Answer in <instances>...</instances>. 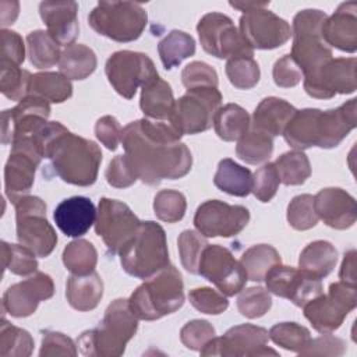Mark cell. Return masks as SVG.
Returning a JSON list of instances; mask_svg holds the SVG:
<instances>
[{"label":"cell","instance_id":"2e32d148","mask_svg":"<svg viewBox=\"0 0 357 357\" xmlns=\"http://www.w3.org/2000/svg\"><path fill=\"white\" fill-rule=\"evenodd\" d=\"M198 275L213 283L227 297L240 293L248 280L241 262L227 248L218 244H208L204 248L198 264Z\"/></svg>","mask_w":357,"mask_h":357},{"label":"cell","instance_id":"3957f363","mask_svg":"<svg viewBox=\"0 0 357 357\" xmlns=\"http://www.w3.org/2000/svg\"><path fill=\"white\" fill-rule=\"evenodd\" d=\"M138 318L132 314L128 300L117 298L109 304L99 325L79 335L77 346L84 356L117 357L135 335Z\"/></svg>","mask_w":357,"mask_h":357},{"label":"cell","instance_id":"680465c9","mask_svg":"<svg viewBox=\"0 0 357 357\" xmlns=\"http://www.w3.org/2000/svg\"><path fill=\"white\" fill-rule=\"evenodd\" d=\"M105 176L107 183L114 188H127L138 180L126 155L116 156L109 163Z\"/></svg>","mask_w":357,"mask_h":357},{"label":"cell","instance_id":"11a10c76","mask_svg":"<svg viewBox=\"0 0 357 357\" xmlns=\"http://www.w3.org/2000/svg\"><path fill=\"white\" fill-rule=\"evenodd\" d=\"M280 178L275 163H265L262 165L254 174H252V194L261 202H269L279 187Z\"/></svg>","mask_w":357,"mask_h":357},{"label":"cell","instance_id":"6da1fadb","mask_svg":"<svg viewBox=\"0 0 357 357\" xmlns=\"http://www.w3.org/2000/svg\"><path fill=\"white\" fill-rule=\"evenodd\" d=\"M181 135L169 121L141 119L127 124L121 132L126 156L137 176L148 185L184 177L192 156Z\"/></svg>","mask_w":357,"mask_h":357},{"label":"cell","instance_id":"30bf717a","mask_svg":"<svg viewBox=\"0 0 357 357\" xmlns=\"http://www.w3.org/2000/svg\"><path fill=\"white\" fill-rule=\"evenodd\" d=\"M202 49L218 59L252 57L254 49L247 43L231 18L222 13L205 14L197 25Z\"/></svg>","mask_w":357,"mask_h":357},{"label":"cell","instance_id":"603a6c76","mask_svg":"<svg viewBox=\"0 0 357 357\" xmlns=\"http://www.w3.org/2000/svg\"><path fill=\"white\" fill-rule=\"evenodd\" d=\"M314 208L318 219L336 230L351 227L357 219L356 199L339 187L322 188L314 197Z\"/></svg>","mask_w":357,"mask_h":357},{"label":"cell","instance_id":"94428289","mask_svg":"<svg viewBox=\"0 0 357 357\" xmlns=\"http://www.w3.org/2000/svg\"><path fill=\"white\" fill-rule=\"evenodd\" d=\"M1 61L0 64L21 66L25 59V46L22 38L8 29H1Z\"/></svg>","mask_w":357,"mask_h":357},{"label":"cell","instance_id":"ab89813d","mask_svg":"<svg viewBox=\"0 0 357 357\" xmlns=\"http://www.w3.org/2000/svg\"><path fill=\"white\" fill-rule=\"evenodd\" d=\"M273 152V137L250 128L238 141L236 155L245 163L258 165L269 159Z\"/></svg>","mask_w":357,"mask_h":357},{"label":"cell","instance_id":"ffe728a7","mask_svg":"<svg viewBox=\"0 0 357 357\" xmlns=\"http://www.w3.org/2000/svg\"><path fill=\"white\" fill-rule=\"evenodd\" d=\"M264 280L266 282L268 291L290 300L297 307H304L310 300L322 294L321 279L300 268L279 264L268 272Z\"/></svg>","mask_w":357,"mask_h":357},{"label":"cell","instance_id":"03108f58","mask_svg":"<svg viewBox=\"0 0 357 357\" xmlns=\"http://www.w3.org/2000/svg\"><path fill=\"white\" fill-rule=\"evenodd\" d=\"M18 10H20V4L18 1H6L3 0L0 3V20H1V26L3 29H6V26L14 24V21L18 17Z\"/></svg>","mask_w":357,"mask_h":357},{"label":"cell","instance_id":"7c38bea8","mask_svg":"<svg viewBox=\"0 0 357 357\" xmlns=\"http://www.w3.org/2000/svg\"><path fill=\"white\" fill-rule=\"evenodd\" d=\"M43 155L31 135L13 141L10 158L4 166V191L13 204L31 191Z\"/></svg>","mask_w":357,"mask_h":357},{"label":"cell","instance_id":"836d02e7","mask_svg":"<svg viewBox=\"0 0 357 357\" xmlns=\"http://www.w3.org/2000/svg\"><path fill=\"white\" fill-rule=\"evenodd\" d=\"M95 52L81 43H74L61 50L59 68L68 79H85L96 70Z\"/></svg>","mask_w":357,"mask_h":357},{"label":"cell","instance_id":"7dc6e473","mask_svg":"<svg viewBox=\"0 0 357 357\" xmlns=\"http://www.w3.org/2000/svg\"><path fill=\"white\" fill-rule=\"evenodd\" d=\"M225 70L230 84L237 89L254 88L261 77L259 66L252 57H238L227 60Z\"/></svg>","mask_w":357,"mask_h":357},{"label":"cell","instance_id":"7bdbcfd3","mask_svg":"<svg viewBox=\"0 0 357 357\" xmlns=\"http://www.w3.org/2000/svg\"><path fill=\"white\" fill-rule=\"evenodd\" d=\"M33 350V339L28 331L8 324L4 318L0 326V356L28 357Z\"/></svg>","mask_w":357,"mask_h":357},{"label":"cell","instance_id":"83f0119b","mask_svg":"<svg viewBox=\"0 0 357 357\" xmlns=\"http://www.w3.org/2000/svg\"><path fill=\"white\" fill-rule=\"evenodd\" d=\"M296 112L293 105L280 98H265L254 110L251 128L262 131L271 137L282 135Z\"/></svg>","mask_w":357,"mask_h":357},{"label":"cell","instance_id":"74e56055","mask_svg":"<svg viewBox=\"0 0 357 357\" xmlns=\"http://www.w3.org/2000/svg\"><path fill=\"white\" fill-rule=\"evenodd\" d=\"M162 64L166 70L177 67L183 60L194 56L195 40L191 35L173 29L158 45Z\"/></svg>","mask_w":357,"mask_h":357},{"label":"cell","instance_id":"5b68a950","mask_svg":"<svg viewBox=\"0 0 357 357\" xmlns=\"http://www.w3.org/2000/svg\"><path fill=\"white\" fill-rule=\"evenodd\" d=\"M123 269L134 278L148 279L169 265L163 227L152 220L141 222L137 233L120 250Z\"/></svg>","mask_w":357,"mask_h":357},{"label":"cell","instance_id":"ba28073f","mask_svg":"<svg viewBox=\"0 0 357 357\" xmlns=\"http://www.w3.org/2000/svg\"><path fill=\"white\" fill-rule=\"evenodd\" d=\"M14 206L18 243L36 257H49L57 244V234L46 219L45 201L39 197L24 195Z\"/></svg>","mask_w":357,"mask_h":357},{"label":"cell","instance_id":"f546056e","mask_svg":"<svg viewBox=\"0 0 357 357\" xmlns=\"http://www.w3.org/2000/svg\"><path fill=\"white\" fill-rule=\"evenodd\" d=\"M103 296L102 278L93 271L88 275H71L66 284L68 304L77 311H91Z\"/></svg>","mask_w":357,"mask_h":357},{"label":"cell","instance_id":"52a82bcc","mask_svg":"<svg viewBox=\"0 0 357 357\" xmlns=\"http://www.w3.org/2000/svg\"><path fill=\"white\" fill-rule=\"evenodd\" d=\"M91 28L116 42L138 39L148 22V14L139 3L134 1H99L89 13Z\"/></svg>","mask_w":357,"mask_h":357},{"label":"cell","instance_id":"d6a6232c","mask_svg":"<svg viewBox=\"0 0 357 357\" xmlns=\"http://www.w3.org/2000/svg\"><path fill=\"white\" fill-rule=\"evenodd\" d=\"M213 184L234 197H247L252 191V173L233 159H222L213 177Z\"/></svg>","mask_w":357,"mask_h":357},{"label":"cell","instance_id":"60d3db41","mask_svg":"<svg viewBox=\"0 0 357 357\" xmlns=\"http://www.w3.org/2000/svg\"><path fill=\"white\" fill-rule=\"evenodd\" d=\"M96 262V248L88 240L77 238L67 244L63 251V264L73 275H88L93 272Z\"/></svg>","mask_w":357,"mask_h":357},{"label":"cell","instance_id":"5bb4252c","mask_svg":"<svg viewBox=\"0 0 357 357\" xmlns=\"http://www.w3.org/2000/svg\"><path fill=\"white\" fill-rule=\"evenodd\" d=\"M105 73L114 91L126 99L134 98L138 86L158 75L153 61L146 54L132 50L113 53L106 61Z\"/></svg>","mask_w":357,"mask_h":357},{"label":"cell","instance_id":"8d00e7d4","mask_svg":"<svg viewBox=\"0 0 357 357\" xmlns=\"http://www.w3.org/2000/svg\"><path fill=\"white\" fill-rule=\"evenodd\" d=\"M240 262L248 280L262 282L273 266L282 264V258L275 247L255 244L243 252Z\"/></svg>","mask_w":357,"mask_h":357},{"label":"cell","instance_id":"cb8c5ba5","mask_svg":"<svg viewBox=\"0 0 357 357\" xmlns=\"http://www.w3.org/2000/svg\"><path fill=\"white\" fill-rule=\"evenodd\" d=\"M77 11L75 1H42L39 4V14L47 32L60 46L74 45L78 36Z\"/></svg>","mask_w":357,"mask_h":357},{"label":"cell","instance_id":"b9f144b4","mask_svg":"<svg viewBox=\"0 0 357 357\" xmlns=\"http://www.w3.org/2000/svg\"><path fill=\"white\" fill-rule=\"evenodd\" d=\"M275 167L278 170L280 183L284 185H300L311 176V165L303 151H289L280 155Z\"/></svg>","mask_w":357,"mask_h":357},{"label":"cell","instance_id":"4316f807","mask_svg":"<svg viewBox=\"0 0 357 357\" xmlns=\"http://www.w3.org/2000/svg\"><path fill=\"white\" fill-rule=\"evenodd\" d=\"M53 219L66 236L78 238L95 225L96 208L86 197L66 198L56 206Z\"/></svg>","mask_w":357,"mask_h":357},{"label":"cell","instance_id":"e0dca14e","mask_svg":"<svg viewBox=\"0 0 357 357\" xmlns=\"http://www.w3.org/2000/svg\"><path fill=\"white\" fill-rule=\"evenodd\" d=\"M240 33L252 49L271 50L283 46L291 36L289 22L266 7L245 11L240 17Z\"/></svg>","mask_w":357,"mask_h":357},{"label":"cell","instance_id":"d4e9b609","mask_svg":"<svg viewBox=\"0 0 357 357\" xmlns=\"http://www.w3.org/2000/svg\"><path fill=\"white\" fill-rule=\"evenodd\" d=\"M322 38L328 46L342 52L357 50V3H342L336 11L326 17L322 26Z\"/></svg>","mask_w":357,"mask_h":357},{"label":"cell","instance_id":"1f68e13d","mask_svg":"<svg viewBox=\"0 0 357 357\" xmlns=\"http://www.w3.org/2000/svg\"><path fill=\"white\" fill-rule=\"evenodd\" d=\"M337 262L335 245L326 240H315L300 252L298 268L318 279L328 276Z\"/></svg>","mask_w":357,"mask_h":357},{"label":"cell","instance_id":"be15d7a7","mask_svg":"<svg viewBox=\"0 0 357 357\" xmlns=\"http://www.w3.org/2000/svg\"><path fill=\"white\" fill-rule=\"evenodd\" d=\"M123 128L116 117L103 116L95 124V135L96 138L109 149L116 151L119 144L121 142Z\"/></svg>","mask_w":357,"mask_h":357},{"label":"cell","instance_id":"db71d44e","mask_svg":"<svg viewBox=\"0 0 357 357\" xmlns=\"http://www.w3.org/2000/svg\"><path fill=\"white\" fill-rule=\"evenodd\" d=\"M191 305L199 312L209 315H219L229 307V301L220 291L211 287H197L188 293Z\"/></svg>","mask_w":357,"mask_h":357},{"label":"cell","instance_id":"9f6ffc18","mask_svg":"<svg viewBox=\"0 0 357 357\" xmlns=\"http://www.w3.org/2000/svg\"><path fill=\"white\" fill-rule=\"evenodd\" d=\"M215 337V328L205 319L187 322L180 331L181 343L191 350L199 351L211 339Z\"/></svg>","mask_w":357,"mask_h":357},{"label":"cell","instance_id":"91938a15","mask_svg":"<svg viewBox=\"0 0 357 357\" xmlns=\"http://www.w3.org/2000/svg\"><path fill=\"white\" fill-rule=\"evenodd\" d=\"M39 356H77V346L64 333L56 331H46L42 337V347Z\"/></svg>","mask_w":357,"mask_h":357},{"label":"cell","instance_id":"484cf974","mask_svg":"<svg viewBox=\"0 0 357 357\" xmlns=\"http://www.w3.org/2000/svg\"><path fill=\"white\" fill-rule=\"evenodd\" d=\"M357 99H350L342 106L331 110H321L318 119L317 146L329 149L337 146L357 126Z\"/></svg>","mask_w":357,"mask_h":357},{"label":"cell","instance_id":"8992f818","mask_svg":"<svg viewBox=\"0 0 357 357\" xmlns=\"http://www.w3.org/2000/svg\"><path fill=\"white\" fill-rule=\"evenodd\" d=\"M326 14L321 10H303L293 18L291 59L303 73V78L314 75L332 59V50L322 38Z\"/></svg>","mask_w":357,"mask_h":357},{"label":"cell","instance_id":"9a60e30c","mask_svg":"<svg viewBox=\"0 0 357 357\" xmlns=\"http://www.w3.org/2000/svg\"><path fill=\"white\" fill-rule=\"evenodd\" d=\"M141 220L121 201L102 198L98 205L95 231L102 237L107 251L114 255L137 233Z\"/></svg>","mask_w":357,"mask_h":357},{"label":"cell","instance_id":"f35d334b","mask_svg":"<svg viewBox=\"0 0 357 357\" xmlns=\"http://www.w3.org/2000/svg\"><path fill=\"white\" fill-rule=\"evenodd\" d=\"M29 61L36 68H49L59 64L61 50L60 45L49 35L47 31L36 29L26 36Z\"/></svg>","mask_w":357,"mask_h":357},{"label":"cell","instance_id":"c3c4849f","mask_svg":"<svg viewBox=\"0 0 357 357\" xmlns=\"http://www.w3.org/2000/svg\"><path fill=\"white\" fill-rule=\"evenodd\" d=\"M187 201L183 192L176 190H162L155 195L153 211L158 219L166 223H176L185 215Z\"/></svg>","mask_w":357,"mask_h":357},{"label":"cell","instance_id":"ee69618b","mask_svg":"<svg viewBox=\"0 0 357 357\" xmlns=\"http://www.w3.org/2000/svg\"><path fill=\"white\" fill-rule=\"evenodd\" d=\"M1 264L4 271L18 276L33 275L38 269L36 255L29 248L7 241H1Z\"/></svg>","mask_w":357,"mask_h":357},{"label":"cell","instance_id":"4fadbf2b","mask_svg":"<svg viewBox=\"0 0 357 357\" xmlns=\"http://www.w3.org/2000/svg\"><path fill=\"white\" fill-rule=\"evenodd\" d=\"M269 340L265 328L243 324L230 328L223 336L211 339L201 350V356H223V357H259L278 356L279 353L266 346Z\"/></svg>","mask_w":357,"mask_h":357},{"label":"cell","instance_id":"f6af8a7d","mask_svg":"<svg viewBox=\"0 0 357 357\" xmlns=\"http://www.w3.org/2000/svg\"><path fill=\"white\" fill-rule=\"evenodd\" d=\"M268 335L275 344L296 353H300L311 339L310 331L296 322L276 324L269 329Z\"/></svg>","mask_w":357,"mask_h":357},{"label":"cell","instance_id":"e575fe53","mask_svg":"<svg viewBox=\"0 0 357 357\" xmlns=\"http://www.w3.org/2000/svg\"><path fill=\"white\" fill-rule=\"evenodd\" d=\"M213 127L218 137L223 141H238L251 127L250 114L236 103H227L215 114Z\"/></svg>","mask_w":357,"mask_h":357},{"label":"cell","instance_id":"d590c367","mask_svg":"<svg viewBox=\"0 0 357 357\" xmlns=\"http://www.w3.org/2000/svg\"><path fill=\"white\" fill-rule=\"evenodd\" d=\"M28 95H36L53 103H63L71 98L73 85L61 73H36L31 77Z\"/></svg>","mask_w":357,"mask_h":357},{"label":"cell","instance_id":"d6986e66","mask_svg":"<svg viewBox=\"0 0 357 357\" xmlns=\"http://www.w3.org/2000/svg\"><path fill=\"white\" fill-rule=\"evenodd\" d=\"M356 67L357 60L354 57L331 59L314 75L304 78V89L317 99L353 93L357 88Z\"/></svg>","mask_w":357,"mask_h":357},{"label":"cell","instance_id":"277c9868","mask_svg":"<svg viewBox=\"0 0 357 357\" xmlns=\"http://www.w3.org/2000/svg\"><path fill=\"white\" fill-rule=\"evenodd\" d=\"M184 304V284L181 273L166 265L139 284L128 298V305L138 319L155 321L173 314Z\"/></svg>","mask_w":357,"mask_h":357},{"label":"cell","instance_id":"bcb514c9","mask_svg":"<svg viewBox=\"0 0 357 357\" xmlns=\"http://www.w3.org/2000/svg\"><path fill=\"white\" fill-rule=\"evenodd\" d=\"M0 91L1 93L11 100H22L29 93L31 73L21 68L20 66L13 64H0Z\"/></svg>","mask_w":357,"mask_h":357},{"label":"cell","instance_id":"e7e4bbea","mask_svg":"<svg viewBox=\"0 0 357 357\" xmlns=\"http://www.w3.org/2000/svg\"><path fill=\"white\" fill-rule=\"evenodd\" d=\"M356 250L347 251L339 271V279L351 286H356Z\"/></svg>","mask_w":357,"mask_h":357},{"label":"cell","instance_id":"44dd1931","mask_svg":"<svg viewBox=\"0 0 357 357\" xmlns=\"http://www.w3.org/2000/svg\"><path fill=\"white\" fill-rule=\"evenodd\" d=\"M50 105L40 96L28 95L13 109L1 113V142L13 144L14 139L31 135L47 121Z\"/></svg>","mask_w":357,"mask_h":357},{"label":"cell","instance_id":"9c48e42d","mask_svg":"<svg viewBox=\"0 0 357 357\" xmlns=\"http://www.w3.org/2000/svg\"><path fill=\"white\" fill-rule=\"evenodd\" d=\"M222 103V93L218 88H202L187 91L174 102L170 119L173 128L183 135H192L212 127L216 112Z\"/></svg>","mask_w":357,"mask_h":357},{"label":"cell","instance_id":"8fae6325","mask_svg":"<svg viewBox=\"0 0 357 357\" xmlns=\"http://www.w3.org/2000/svg\"><path fill=\"white\" fill-rule=\"evenodd\" d=\"M357 305L356 286L344 282L331 283L328 294H319L310 300L304 308V317L319 333H332L343 324L344 318Z\"/></svg>","mask_w":357,"mask_h":357},{"label":"cell","instance_id":"6f0895ef","mask_svg":"<svg viewBox=\"0 0 357 357\" xmlns=\"http://www.w3.org/2000/svg\"><path fill=\"white\" fill-rule=\"evenodd\" d=\"M347 350V344L340 337L332 336L331 333H322V336L310 339L304 349L298 353L300 356H342Z\"/></svg>","mask_w":357,"mask_h":357},{"label":"cell","instance_id":"7402d4cb","mask_svg":"<svg viewBox=\"0 0 357 357\" xmlns=\"http://www.w3.org/2000/svg\"><path fill=\"white\" fill-rule=\"evenodd\" d=\"M54 293L52 278L43 272H35L28 279L11 284L3 294V312L14 318L32 315L39 303L49 300Z\"/></svg>","mask_w":357,"mask_h":357},{"label":"cell","instance_id":"4dcf8cb0","mask_svg":"<svg viewBox=\"0 0 357 357\" xmlns=\"http://www.w3.org/2000/svg\"><path fill=\"white\" fill-rule=\"evenodd\" d=\"M319 114V109L297 110L282 134L284 141L297 151L317 146Z\"/></svg>","mask_w":357,"mask_h":357},{"label":"cell","instance_id":"f1b7e54d","mask_svg":"<svg viewBox=\"0 0 357 357\" xmlns=\"http://www.w3.org/2000/svg\"><path fill=\"white\" fill-rule=\"evenodd\" d=\"M172 86L159 77H153L142 85L139 107L146 119L167 121L174 107Z\"/></svg>","mask_w":357,"mask_h":357},{"label":"cell","instance_id":"ac0fdd59","mask_svg":"<svg viewBox=\"0 0 357 357\" xmlns=\"http://www.w3.org/2000/svg\"><path fill=\"white\" fill-rule=\"evenodd\" d=\"M250 222V211L241 205H229L209 199L197 208L194 226L204 237L237 236Z\"/></svg>","mask_w":357,"mask_h":357},{"label":"cell","instance_id":"816d5d0a","mask_svg":"<svg viewBox=\"0 0 357 357\" xmlns=\"http://www.w3.org/2000/svg\"><path fill=\"white\" fill-rule=\"evenodd\" d=\"M272 305V297L264 287H248L241 290L237 298V308L245 318L254 319L265 315Z\"/></svg>","mask_w":357,"mask_h":357},{"label":"cell","instance_id":"f5cc1de1","mask_svg":"<svg viewBox=\"0 0 357 357\" xmlns=\"http://www.w3.org/2000/svg\"><path fill=\"white\" fill-rule=\"evenodd\" d=\"M181 81L187 91L202 88H218L216 71L204 61L188 63L181 71Z\"/></svg>","mask_w":357,"mask_h":357},{"label":"cell","instance_id":"6125c7cd","mask_svg":"<svg viewBox=\"0 0 357 357\" xmlns=\"http://www.w3.org/2000/svg\"><path fill=\"white\" fill-rule=\"evenodd\" d=\"M272 75L275 84L280 88H293L303 78L301 70L298 68V66L296 64L290 54H286L276 60L272 70Z\"/></svg>","mask_w":357,"mask_h":357},{"label":"cell","instance_id":"7a4b0ae2","mask_svg":"<svg viewBox=\"0 0 357 357\" xmlns=\"http://www.w3.org/2000/svg\"><path fill=\"white\" fill-rule=\"evenodd\" d=\"M43 158L50 160V167L63 181L88 187L98 178L102 152L93 141L64 128L47 144Z\"/></svg>","mask_w":357,"mask_h":357},{"label":"cell","instance_id":"681fc988","mask_svg":"<svg viewBox=\"0 0 357 357\" xmlns=\"http://www.w3.org/2000/svg\"><path fill=\"white\" fill-rule=\"evenodd\" d=\"M177 245L183 268L192 275H198L199 258L208 245L206 238L199 231L184 230L177 238Z\"/></svg>","mask_w":357,"mask_h":357},{"label":"cell","instance_id":"f907efd6","mask_svg":"<svg viewBox=\"0 0 357 357\" xmlns=\"http://www.w3.org/2000/svg\"><path fill=\"white\" fill-rule=\"evenodd\" d=\"M287 222L296 230H308L318 223L314 197L301 194L294 197L287 206Z\"/></svg>","mask_w":357,"mask_h":357},{"label":"cell","instance_id":"003e7915","mask_svg":"<svg viewBox=\"0 0 357 357\" xmlns=\"http://www.w3.org/2000/svg\"><path fill=\"white\" fill-rule=\"evenodd\" d=\"M230 6L245 13L248 10L252 8H258V7H268L269 1H230Z\"/></svg>","mask_w":357,"mask_h":357}]
</instances>
